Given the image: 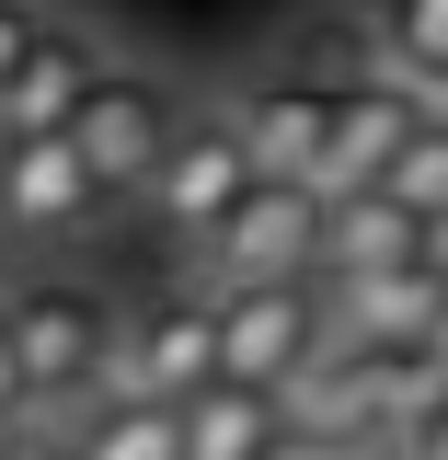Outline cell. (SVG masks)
<instances>
[{"label": "cell", "mask_w": 448, "mask_h": 460, "mask_svg": "<svg viewBox=\"0 0 448 460\" xmlns=\"http://www.w3.org/2000/svg\"><path fill=\"white\" fill-rule=\"evenodd\" d=\"M57 449H69V460H196V449H184V402H115V392L81 402Z\"/></svg>", "instance_id": "12"}, {"label": "cell", "mask_w": 448, "mask_h": 460, "mask_svg": "<svg viewBox=\"0 0 448 460\" xmlns=\"http://www.w3.org/2000/svg\"><path fill=\"white\" fill-rule=\"evenodd\" d=\"M322 311H334V345H391V357H426L448 323V265H391V277H345L322 288Z\"/></svg>", "instance_id": "9"}, {"label": "cell", "mask_w": 448, "mask_h": 460, "mask_svg": "<svg viewBox=\"0 0 448 460\" xmlns=\"http://www.w3.org/2000/svg\"><path fill=\"white\" fill-rule=\"evenodd\" d=\"M184 449H196V460H277V449H287V402L219 380V392L184 402Z\"/></svg>", "instance_id": "14"}, {"label": "cell", "mask_w": 448, "mask_h": 460, "mask_svg": "<svg viewBox=\"0 0 448 460\" xmlns=\"http://www.w3.org/2000/svg\"><path fill=\"white\" fill-rule=\"evenodd\" d=\"M368 69L402 81L414 104H437V81H448V0H380L368 12Z\"/></svg>", "instance_id": "13"}, {"label": "cell", "mask_w": 448, "mask_h": 460, "mask_svg": "<svg viewBox=\"0 0 448 460\" xmlns=\"http://www.w3.org/2000/svg\"><path fill=\"white\" fill-rule=\"evenodd\" d=\"M184 127H196V104L172 93L162 69H104V81H92V104L69 115V138H81V162L115 184V208L162 184V162H172V138H184Z\"/></svg>", "instance_id": "4"}, {"label": "cell", "mask_w": 448, "mask_h": 460, "mask_svg": "<svg viewBox=\"0 0 448 460\" xmlns=\"http://www.w3.org/2000/svg\"><path fill=\"white\" fill-rule=\"evenodd\" d=\"M391 196L414 208V219H448V115H426V127L402 138V162H391Z\"/></svg>", "instance_id": "15"}, {"label": "cell", "mask_w": 448, "mask_h": 460, "mask_svg": "<svg viewBox=\"0 0 448 460\" xmlns=\"http://www.w3.org/2000/svg\"><path fill=\"white\" fill-rule=\"evenodd\" d=\"M115 184L81 162V138L57 127V138H0V242H23V253H81L92 230H104Z\"/></svg>", "instance_id": "2"}, {"label": "cell", "mask_w": 448, "mask_h": 460, "mask_svg": "<svg viewBox=\"0 0 448 460\" xmlns=\"http://www.w3.org/2000/svg\"><path fill=\"white\" fill-rule=\"evenodd\" d=\"M12 426H35V392H23V357H12V334H0V438Z\"/></svg>", "instance_id": "18"}, {"label": "cell", "mask_w": 448, "mask_h": 460, "mask_svg": "<svg viewBox=\"0 0 448 460\" xmlns=\"http://www.w3.org/2000/svg\"><path fill=\"white\" fill-rule=\"evenodd\" d=\"M104 392L115 402H196V392H219V299L196 288V299H162L150 323H127Z\"/></svg>", "instance_id": "7"}, {"label": "cell", "mask_w": 448, "mask_h": 460, "mask_svg": "<svg viewBox=\"0 0 448 460\" xmlns=\"http://www.w3.org/2000/svg\"><path fill=\"white\" fill-rule=\"evenodd\" d=\"M334 93L345 81H322V69H265L230 104V127L253 138V162L277 172V184H311L322 196V172H334Z\"/></svg>", "instance_id": "8"}, {"label": "cell", "mask_w": 448, "mask_h": 460, "mask_svg": "<svg viewBox=\"0 0 448 460\" xmlns=\"http://www.w3.org/2000/svg\"><path fill=\"white\" fill-rule=\"evenodd\" d=\"M277 460H391V449H368V438H311V426H287V449Z\"/></svg>", "instance_id": "17"}, {"label": "cell", "mask_w": 448, "mask_h": 460, "mask_svg": "<svg viewBox=\"0 0 448 460\" xmlns=\"http://www.w3.org/2000/svg\"><path fill=\"white\" fill-rule=\"evenodd\" d=\"M426 253H437V219H414L391 184H368V196H334V208H322V288L391 277V265H426Z\"/></svg>", "instance_id": "10"}, {"label": "cell", "mask_w": 448, "mask_h": 460, "mask_svg": "<svg viewBox=\"0 0 448 460\" xmlns=\"http://www.w3.org/2000/svg\"><path fill=\"white\" fill-rule=\"evenodd\" d=\"M253 184H265V162H253V138H242V127H230V104H219V115H196V127L172 138L162 184H150L138 208L162 219V242H184V253H207V242L230 230V208H242Z\"/></svg>", "instance_id": "5"}, {"label": "cell", "mask_w": 448, "mask_h": 460, "mask_svg": "<svg viewBox=\"0 0 448 460\" xmlns=\"http://www.w3.org/2000/svg\"><path fill=\"white\" fill-rule=\"evenodd\" d=\"M35 35H47V12H35V0H0V93H12V69L35 58Z\"/></svg>", "instance_id": "16"}, {"label": "cell", "mask_w": 448, "mask_h": 460, "mask_svg": "<svg viewBox=\"0 0 448 460\" xmlns=\"http://www.w3.org/2000/svg\"><path fill=\"white\" fill-rule=\"evenodd\" d=\"M0 334H12V357H23L35 414H81V402L104 392V368H115L127 311H115L104 288H81V277H23L12 299H0Z\"/></svg>", "instance_id": "1"}, {"label": "cell", "mask_w": 448, "mask_h": 460, "mask_svg": "<svg viewBox=\"0 0 448 460\" xmlns=\"http://www.w3.org/2000/svg\"><path fill=\"white\" fill-rule=\"evenodd\" d=\"M207 265V288H277V277H322V196L311 184H253L242 208H230V230L196 253Z\"/></svg>", "instance_id": "6"}, {"label": "cell", "mask_w": 448, "mask_h": 460, "mask_svg": "<svg viewBox=\"0 0 448 460\" xmlns=\"http://www.w3.org/2000/svg\"><path fill=\"white\" fill-rule=\"evenodd\" d=\"M207 299H219V380H242V392H287V380H299V368H322V345H334L322 277L207 288Z\"/></svg>", "instance_id": "3"}, {"label": "cell", "mask_w": 448, "mask_h": 460, "mask_svg": "<svg viewBox=\"0 0 448 460\" xmlns=\"http://www.w3.org/2000/svg\"><path fill=\"white\" fill-rule=\"evenodd\" d=\"M92 81H104V58H92V35H69V23H47V35H35V58L12 69V93H0V138H57L69 115L92 104Z\"/></svg>", "instance_id": "11"}]
</instances>
